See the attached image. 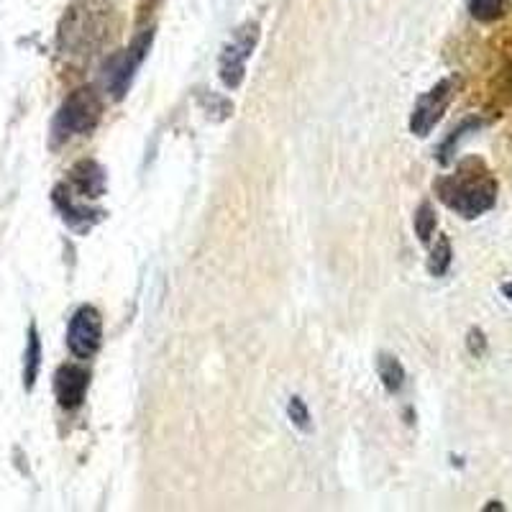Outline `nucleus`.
Here are the masks:
<instances>
[{
    "label": "nucleus",
    "mask_w": 512,
    "mask_h": 512,
    "mask_svg": "<svg viewBox=\"0 0 512 512\" xmlns=\"http://www.w3.org/2000/svg\"><path fill=\"white\" fill-rule=\"evenodd\" d=\"M436 192L441 203L456 210L461 218H479L497 203V182L487 164L479 159H469L459 167V172L451 177H443L436 182Z\"/></svg>",
    "instance_id": "nucleus-1"
},
{
    "label": "nucleus",
    "mask_w": 512,
    "mask_h": 512,
    "mask_svg": "<svg viewBox=\"0 0 512 512\" xmlns=\"http://www.w3.org/2000/svg\"><path fill=\"white\" fill-rule=\"evenodd\" d=\"M100 113H103V105L100 98L95 95V90L80 88L64 100L62 108L57 111L54 118V139L67 141L72 136H85L90 134L100 121Z\"/></svg>",
    "instance_id": "nucleus-2"
},
{
    "label": "nucleus",
    "mask_w": 512,
    "mask_h": 512,
    "mask_svg": "<svg viewBox=\"0 0 512 512\" xmlns=\"http://www.w3.org/2000/svg\"><path fill=\"white\" fill-rule=\"evenodd\" d=\"M149 44H152V31L141 34L139 39L121 54H113L108 62H105V90L111 93L113 100H121L128 93V85L134 80V72L139 70V64L144 62L146 52H149Z\"/></svg>",
    "instance_id": "nucleus-3"
},
{
    "label": "nucleus",
    "mask_w": 512,
    "mask_h": 512,
    "mask_svg": "<svg viewBox=\"0 0 512 512\" xmlns=\"http://www.w3.org/2000/svg\"><path fill=\"white\" fill-rule=\"evenodd\" d=\"M256 41H259V26L244 24L226 44L221 54V80L226 88H241V82L246 77V62L254 52Z\"/></svg>",
    "instance_id": "nucleus-4"
},
{
    "label": "nucleus",
    "mask_w": 512,
    "mask_h": 512,
    "mask_svg": "<svg viewBox=\"0 0 512 512\" xmlns=\"http://www.w3.org/2000/svg\"><path fill=\"white\" fill-rule=\"evenodd\" d=\"M100 341H103V320L93 305H82L70 318L67 326V346L77 359H90L98 354Z\"/></svg>",
    "instance_id": "nucleus-5"
},
{
    "label": "nucleus",
    "mask_w": 512,
    "mask_h": 512,
    "mask_svg": "<svg viewBox=\"0 0 512 512\" xmlns=\"http://www.w3.org/2000/svg\"><path fill=\"white\" fill-rule=\"evenodd\" d=\"M451 98H454V80H451V77H446V80H441L438 85H433L428 93L420 95L418 103H415L413 108V116H410V131H413L415 136L431 134L433 126H436L443 118V113H446Z\"/></svg>",
    "instance_id": "nucleus-6"
},
{
    "label": "nucleus",
    "mask_w": 512,
    "mask_h": 512,
    "mask_svg": "<svg viewBox=\"0 0 512 512\" xmlns=\"http://www.w3.org/2000/svg\"><path fill=\"white\" fill-rule=\"evenodd\" d=\"M90 387V372L77 364H64L54 374V395L64 410L80 408Z\"/></svg>",
    "instance_id": "nucleus-7"
},
{
    "label": "nucleus",
    "mask_w": 512,
    "mask_h": 512,
    "mask_svg": "<svg viewBox=\"0 0 512 512\" xmlns=\"http://www.w3.org/2000/svg\"><path fill=\"white\" fill-rule=\"evenodd\" d=\"M72 182L85 198H100L105 192V172L98 162H80L72 169Z\"/></svg>",
    "instance_id": "nucleus-8"
},
{
    "label": "nucleus",
    "mask_w": 512,
    "mask_h": 512,
    "mask_svg": "<svg viewBox=\"0 0 512 512\" xmlns=\"http://www.w3.org/2000/svg\"><path fill=\"white\" fill-rule=\"evenodd\" d=\"M377 374L379 379H382L384 390L390 392V395H397V392L402 390V384H405V369H402L400 361L390 354H379Z\"/></svg>",
    "instance_id": "nucleus-9"
},
{
    "label": "nucleus",
    "mask_w": 512,
    "mask_h": 512,
    "mask_svg": "<svg viewBox=\"0 0 512 512\" xmlns=\"http://www.w3.org/2000/svg\"><path fill=\"white\" fill-rule=\"evenodd\" d=\"M39 367H41V338L36 326L31 323L29 328V344H26V354H24V387L26 390H34L36 377H39Z\"/></svg>",
    "instance_id": "nucleus-10"
},
{
    "label": "nucleus",
    "mask_w": 512,
    "mask_h": 512,
    "mask_svg": "<svg viewBox=\"0 0 512 512\" xmlns=\"http://www.w3.org/2000/svg\"><path fill=\"white\" fill-rule=\"evenodd\" d=\"M451 256H454V251H451V241H448L446 236H441V239L436 241V249H433L431 254V264H428L433 277H443V274L448 272V267H451Z\"/></svg>",
    "instance_id": "nucleus-11"
},
{
    "label": "nucleus",
    "mask_w": 512,
    "mask_h": 512,
    "mask_svg": "<svg viewBox=\"0 0 512 512\" xmlns=\"http://www.w3.org/2000/svg\"><path fill=\"white\" fill-rule=\"evenodd\" d=\"M469 11L477 21H497L505 13V0H469Z\"/></svg>",
    "instance_id": "nucleus-12"
},
{
    "label": "nucleus",
    "mask_w": 512,
    "mask_h": 512,
    "mask_svg": "<svg viewBox=\"0 0 512 512\" xmlns=\"http://www.w3.org/2000/svg\"><path fill=\"white\" fill-rule=\"evenodd\" d=\"M433 231H436V210L428 203H423L418 208V213H415V233H418V239L423 241V244H428Z\"/></svg>",
    "instance_id": "nucleus-13"
},
{
    "label": "nucleus",
    "mask_w": 512,
    "mask_h": 512,
    "mask_svg": "<svg viewBox=\"0 0 512 512\" xmlns=\"http://www.w3.org/2000/svg\"><path fill=\"white\" fill-rule=\"evenodd\" d=\"M477 128H482V121H479V118H469V121L461 123V126L454 131V134L448 136L446 144L441 146V157H438V159H441L443 164H448V159H451V152H454V146L459 144V141L464 139V136L469 134V131H477Z\"/></svg>",
    "instance_id": "nucleus-14"
},
{
    "label": "nucleus",
    "mask_w": 512,
    "mask_h": 512,
    "mask_svg": "<svg viewBox=\"0 0 512 512\" xmlns=\"http://www.w3.org/2000/svg\"><path fill=\"white\" fill-rule=\"evenodd\" d=\"M287 415H290L292 425H297L300 431H310V413L308 405H305L300 397H292L290 405H287Z\"/></svg>",
    "instance_id": "nucleus-15"
},
{
    "label": "nucleus",
    "mask_w": 512,
    "mask_h": 512,
    "mask_svg": "<svg viewBox=\"0 0 512 512\" xmlns=\"http://www.w3.org/2000/svg\"><path fill=\"white\" fill-rule=\"evenodd\" d=\"M484 349H487V341H484V333L479 331V328H474V331L469 333V351H472L474 356H482Z\"/></svg>",
    "instance_id": "nucleus-16"
},
{
    "label": "nucleus",
    "mask_w": 512,
    "mask_h": 512,
    "mask_svg": "<svg viewBox=\"0 0 512 512\" xmlns=\"http://www.w3.org/2000/svg\"><path fill=\"white\" fill-rule=\"evenodd\" d=\"M502 292H505V295L512 300V282H507V285H502Z\"/></svg>",
    "instance_id": "nucleus-17"
}]
</instances>
